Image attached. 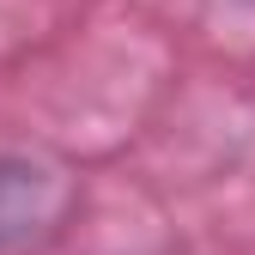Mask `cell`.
Listing matches in <instances>:
<instances>
[{
    "label": "cell",
    "instance_id": "1",
    "mask_svg": "<svg viewBox=\"0 0 255 255\" xmlns=\"http://www.w3.org/2000/svg\"><path fill=\"white\" fill-rule=\"evenodd\" d=\"M73 201H79V188L61 164L24 158V152H0V255L55 237L67 225Z\"/></svg>",
    "mask_w": 255,
    "mask_h": 255
}]
</instances>
